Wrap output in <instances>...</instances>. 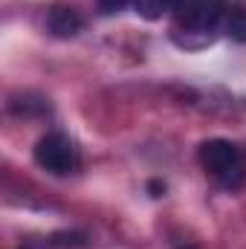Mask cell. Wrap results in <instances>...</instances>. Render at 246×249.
Masks as SVG:
<instances>
[{"label":"cell","mask_w":246,"mask_h":249,"mask_svg":"<svg viewBox=\"0 0 246 249\" xmlns=\"http://www.w3.org/2000/svg\"><path fill=\"white\" fill-rule=\"evenodd\" d=\"M133 6H136V12H139L142 18L157 20V18H162L165 12H171L174 0H133Z\"/></svg>","instance_id":"6"},{"label":"cell","mask_w":246,"mask_h":249,"mask_svg":"<svg viewBox=\"0 0 246 249\" xmlns=\"http://www.w3.org/2000/svg\"><path fill=\"white\" fill-rule=\"evenodd\" d=\"M130 0H99V9L105 12V15H113V12H119V9H124Z\"/></svg>","instance_id":"7"},{"label":"cell","mask_w":246,"mask_h":249,"mask_svg":"<svg viewBox=\"0 0 246 249\" xmlns=\"http://www.w3.org/2000/svg\"><path fill=\"white\" fill-rule=\"evenodd\" d=\"M185 249H188V247H185Z\"/></svg>","instance_id":"9"},{"label":"cell","mask_w":246,"mask_h":249,"mask_svg":"<svg viewBox=\"0 0 246 249\" xmlns=\"http://www.w3.org/2000/svg\"><path fill=\"white\" fill-rule=\"evenodd\" d=\"M171 12L177 20V32L203 35L206 41H211L214 26L226 12V0H174Z\"/></svg>","instance_id":"2"},{"label":"cell","mask_w":246,"mask_h":249,"mask_svg":"<svg viewBox=\"0 0 246 249\" xmlns=\"http://www.w3.org/2000/svg\"><path fill=\"white\" fill-rule=\"evenodd\" d=\"M203 171L223 188H241L246 183V154L229 139H209L200 145Z\"/></svg>","instance_id":"1"},{"label":"cell","mask_w":246,"mask_h":249,"mask_svg":"<svg viewBox=\"0 0 246 249\" xmlns=\"http://www.w3.org/2000/svg\"><path fill=\"white\" fill-rule=\"evenodd\" d=\"M47 26H50V32L55 38H72V35L81 32L84 20H81V15L72 6H55L50 12V18H47Z\"/></svg>","instance_id":"4"},{"label":"cell","mask_w":246,"mask_h":249,"mask_svg":"<svg viewBox=\"0 0 246 249\" xmlns=\"http://www.w3.org/2000/svg\"><path fill=\"white\" fill-rule=\"evenodd\" d=\"M35 162L44 168V171H50V174H72V171H78V148H75V142L61 133V130H53V133H47V136H41L38 139V145H35Z\"/></svg>","instance_id":"3"},{"label":"cell","mask_w":246,"mask_h":249,"mask_svg":"<svg viewBox=\"0 0 246 249\" xmlns=\"http://www.w3.org/2000/svg\"><path fill=\"white\" fill-rule=\"evenodd\" d=\"M226 35L238 44H246V6H232L226 15Z\"/></svg>","instance_id":"5"},{"label":"cell","mask_w":246,"mask_h":249,"mask_svg":"<svg viewBox=\"0 0 246 249\" xmlns=\"http://www.w3.org/2000/svg\"><path fill=\"white\" fill-rule=\"evenodd\" d=\"M148 191H151L154 197H162V194H165V183H159V180H154V183H148Z\"/></svg>","instance_id":"8"}]
</instances>
